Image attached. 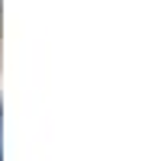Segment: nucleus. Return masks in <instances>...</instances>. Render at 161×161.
I'll list each match as a JSON object with an SVG mask.
<instances>
[{"label":"nucleus","mask_w":161,"mask_h":161,"mask_svg":"<svg viewBox=\"0 0 161 161\" xmlns=\"http://www.w3.org/2000/svg\"><path fill=\"white\" fill-rule=\"evenodd\" d=\"M0 161H3V142H0Z\"/></svg>","instance_id":"1"}]
</instances>
